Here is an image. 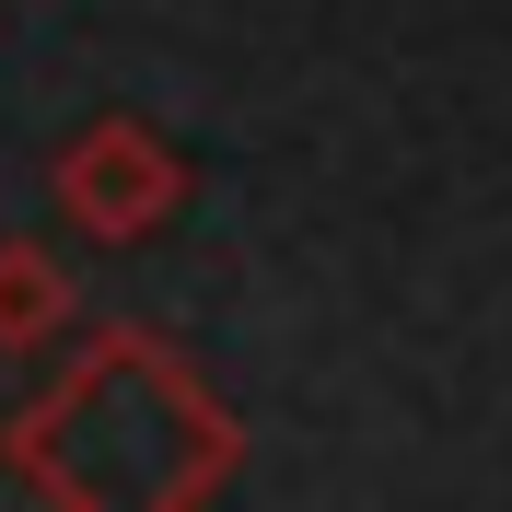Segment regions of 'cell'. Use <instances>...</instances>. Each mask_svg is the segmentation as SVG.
I'll list each match as a JSON object with an SVG mask.
<instances>
[{"label": "cell", "instance_id": "7a4b0ae2", "mask_svg": "<svg viewBox=\"0 0 512 512\" xmlns=\"http://www.w3.org/2000/svg\"><path fill=\"white\" fill-rule=\"evenodd\" d=\"M47 198H59V222L82 233V245H152V233L198 198V163L175 152L163 128H140V117H94V128L59 140Z\"/></svg>", "mask_w": 512, "mask_h": 512}, {"label": "cell", "instance_id": "6da1fadb", "mask_svg": "<svg viewBox=\"0 0 512 512\" xmlns=\"http://www.w3.org/2000/svg\"><path fill=\"white\" fill-rule=\"evenodd\" d=\"M0 466L35 501H70V512H128V501L175 512V501H210L245 466V431L198 384L187 350H163L152 326H94L47 373V396L12 408Z\"/></svg>", "mask_w": 512, "mask_h": 512}, {"label": "cell", "instance_id": "3957f363", "mask_svg": "<svg viewBox=\"0 0 512 512\" xmlns=\"http://www.w3.org/2000/svg\"><path fill=\"white\" fill-rule=\"evenodd\" d=\"M70 338V268L35 233H0V361H35Z\"/></svg>", "mask_w": 512, "mask_h": 512}]
</instances>
